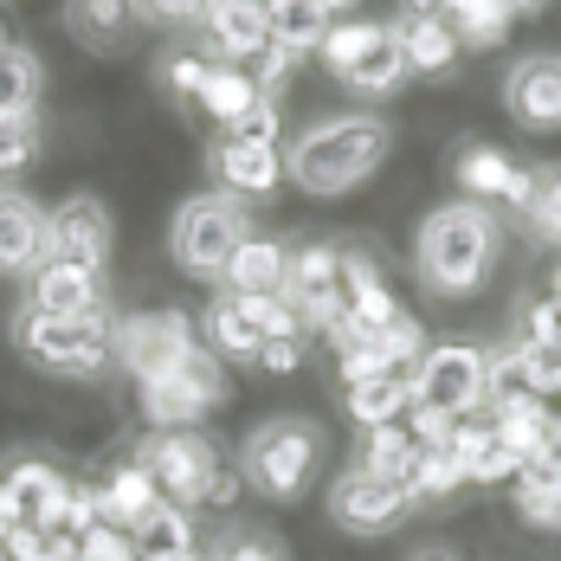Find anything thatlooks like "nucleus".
Instances as JSON below:
<instances>
[{
	"label": "nucleus",
	"instance_id": "obj_1",
	"mask_svg": "<svg viewBox=\"0 0 561 561\" xmlns=\"http://www.w3.org/2000/svg\"><path fill=\"white\" fill-rule=\"evenodd\" d=\"M388 149H393L388 116H368V111L323 116L284 149V181L317 194V201H336V194H355L362 181H375Z\"/></svg>",
	"mask_w": 561,
	"mask_h": 561
},
{
	"label": "nucleus",
	"instance_id": "obj_2",
	"mask_svg": "<svg viewBox=\"0 0 561 561\" xmlns=\"http://www.w3.org/2000/svg\"><path fill=\"white\" fill-rule=\"evenodd\" d=\"M413 272L433 297H478L497 272V220L478 201H446L413 232Z\"/></svg>",
	"mask_w": 561,
	"mask_h": 561
},
{
	"label": "nucleus",
	"instance_id": "obj_3",
	"mask_svg": "<svg viewBox=\"0 0 561 561\" xmlns=\"http://www.w3.org/2000/svg\"><path fill=\"white\" fill-rule=\"evenodd\" d=\"M111 330H116V317H46L33 304H20L13 323H7L13 348L39 375H58V381H104L116 368Z\"/></svg>",
	"mask_w": 561,
	"mask_h": 561
},
{
	"label": "nucleus",
	"instance_id": "obj_4",
	"mask_svg": "<svg viewBox=\"0 0 561 561\" xmlns=\"http://www.w3.org/2000/svg\"><path fill=\"white\" fill-rule=\"evenodd\" d=\"M136 465L156 478V491L181 510H226L245 484H239V471L220 458V446L201 433V426H187V433H149L142 446H136Z\"/></svg>",
	"mask_w": 561,
	"mask_h": 561
},
{
	"label": "nucleus",
	"instance_id": "obj_5",
	"mask_svg": "<svg viewBox=\"0 0 561 561\" xmlns=\"http://www.w3.org/2000/svg\"><path fill=\"white\" fill-rule=\"evenodd\" d=\"M323 465V426L317 420H297V413H278V420H259L239 446V484L259 491L265 504H297L310 491Z\"/></svg>",
	"mask_w": 561,
	"mask_h": 561
},
{
	"label": "nucleus",
	"instance_id": "obj_6",
	"mask_svg": "<svg viewBox=\"0 0 561 561\" xmlns=\"http://www.w3.org/2000/svg\"><path fill=\"white\" fill-rule=\"evenodd\" d=\"M252 239V207L226 187H207V194H187L169 220V259L187 272L194 284H220L232 252Z\"/></svg>",
	"mask_w": 561,
	"mask_h": 561
},
{
	"label": "nucleus",
	"instance_id": "obj_7",
	"mask_svg": "<svg viewBox=\"0 0 561 561\" xmlns=\"http://www.w3.org/2000/svg\"><path fill=\"white\" fill-rule=\"evenodd\" d=\"M317 58L330 65L336 84L362 91V98H393V91L407 84L400 39H393V26H381V20H330Z\"/></svg>",
	"mask_w": 561,
	"mask_h": 561
},
{
	"label": "nucleus",
	"instance_id": "obj_8",
	"mask_svg": "<svg viewBox=\"0 0 561 561\" xmlns=\"http://www.w3.org/2000/svg\"><path fill=\"white\" fill-rule=\"evenodd\" d=\"M142 413H149V433H187L201 426L214 407H226V362L207 355V342H194L174 368H162L156 381H142Z\"/></svg>",
	"mask_w": 561,
	"mask_h": 561
},
{
	"label": "nucleus",
	"instance_id": "obj_9",
	"mask_svg": "<svg viewBox=\"0 0 561 561\" xmlns=\"http://www.w3.org/2000/svg\"><path fill=\"white\" fill-rule=\"evenodd\" d=\"M407 381H413V407L471 420L484 407V348L478 342H426V355L407 368Z\"/></svg>",
	"mask_w": 561,
	"mask_h": 561
},
{
	"label": "nucleus",
	"instance_id": "obj_10",
	"mask_svg": "<svg viewBox=\"0 0 561 561\" xmlns=\"http://www.w3.org/2000/svg\"><path fill=\"white\" fill-rule=\"evenodd\" d=\"M194 323L181 317V310H136V317H116L111 330V348H116V368L142 388V381H156L162 368H174L187 348H194Z\"/></svg>",
	"mask_w": 561,
	"mask_h": 561
},
{
	"label": "nucleus",
	"instance_id": "obj_11",
	"mask_svg": "<svg viewBox=\"0 0 561 561\" xmlns=\"http://www.w3.org/2000/svg\"><path fill=\"white\" fill-rule=\"evenodd\" d=\"M116 245V220L98 194H71L46 207V259L58 265H78V272H104Z\"/></svg>",
	"mask_w": 561,
	"mask_h": 561
},
{
	"label": "nucleus",
	"instance_id": "obj_12",
	"mask_svg": "<svg viewBox=\"0 0 561 561\" xmlns=\"http://www.w3.org/2000/svg\"><path fill=\"white\" fill-rule=\"evenodd\" d=\"M407 516H413V497L400 484H388V478H368V471L348 465L330 484V523L348 529V536H393Z\"/></svg>",
	"mask_w": 561,
	"mask_h": 561
},
{
	"label": "nucleus",
	"instance_id": "obj_13",
	"mask_svg": "<svg viewBox=\"0 0 561 561\" xmlns=\"http://www.w3.org/2000/svg\"><path fill=\"white\" fill-rule=\"evenodd\" d=\"M284 297L297 304L304 330H330L342 317V245H323V239L297 245L284 265Z\"/></svg>",
	"mask_w": 561,
	"mask_h": 561
},
{
	"label": "nucleus",
	"instance_id": "obj_14",
	"mask_svg": "<svg viewBox=\"0 0 561 561\" xmlns=\"http://www.w3.org/2000/svg\"><path fill=\"white\" fill-rule=\"evenodd\" d=\"M504 111L516 116L523 129H536V136L561 129V53H529V58L510 65Z\"/></svg>",
	"mask_w": 561,
	"mask_h": 561
},
{
	"label": "nucleus",
	"instance_id": "obj_15",
	"mask_svg": "<svg viewBox=\"0 0 561 561\" xmlns=\"http://www.w3.org/2000/svg\"><path fill=\"white\" fill-rule=\"evenodd\" d=\"M26 304L46 317H111V284H104V272H78V265L46 259L26 278Z\"/></svg>",
	"mask_w": 561,
	"mask_h": 561
},
{
	"label": "nucleus",
	"instance_id": "obj_16",
	"mask_svg": "<svg viewBox=\"0 0 561 561\" xmlns=\"http://www.w3.org/2000/svg\"><path fill=\"white\" fill-rule=\"evenodd\" d=\"M556 393V362L523 348V342H504V348H484V407H516V400H549Z\"/></svg>",
	"mask_w": 561,
	"mask_h": 561
},
{
	"label": "nucleus",
	"instance_id": "obj_17",
	"mask_svg": "<svg viewBox=\"0 0 561 561\" xmlns=\"http://www.w3.org/2000/svg\"><path fill=\"white\" fill-rule=\"evenodd\" d=\"M393 39H400V58H407V78H446L451 65L465 58L458 33L426 7V0H407L400 20H393Z\"/></svg>",
	"mask_w": 561,
	"mask_h": 561
},
{
	"label": "nucleus",
	"instance_id": "obj_18",
	"mask_svg": "<svg viewBox=\"0 0 561 561\" xmlns=\"http://www.w3.org/2000/svg\"><path fill=\"white\" fill-rule=\"evenodd\" d=\"M46 265V207L20 187H0V278H33Z\"/></svg>",
	"mask_w": 561,
	"mask_h": 561
},
{
	"label": "nucleus",
	"instance_id": "obj_19",
	"mask_svg": "<svg viewBox=\"0 0 561 561\" xmlns=\"http://www.w3.org/2000/svg\"><path fill=\"white\" fill-rule=\"evenodd\" d=\"M207 162H214V181H220L226 194H239L245 207H252L259 194H278L284 187V149L278 142H232V136H220V149H214Z\"/></svg>",
	"mask_w": 561,
	"mask_h": 561
},
{
	"label": "nucleus",
	"instance_id": "obj_20",
	"mask_svg": "<svg viewBox=\"0 0 561 561\" xmlns=\"http://www.w3.org/2000/svg\"><path fill=\"white\" fill-rule=\"evenodd\" d=\"M201 26H207V46L220 53V65H252V58L272 46L265 0H207Z\"/></svg>",
	"mask_w": 561,
	"mask_h": 561
},
{
	"label": "nucleus",
	"instance_id": "obj_21",
	"mask_svg": "<svg viewBox=\"0 0 561 561\" xmlns=\"http://www.w3.org/2000/svg\"><path fill=\"white\" fill-rule=\"evenodd\" d=\"M451 174H458V187H465L471 201H504V207H529V201H536V181H542V174L516 169L504 149H484V142H471Z\"/></svg>",
	"mask_w": 561,
	"mask_h": 561
},
{
	"label": "nucleus",
	"instance_id": "obj_22",
	"mask_svg": "<svg viewBox=\"0 0 561 561\" xmlns=\"http://www.w3.org/2000/svg\"><path fill=\"white\" fill-rule=\"evenodd\" d=\"M491 433H497V446H510L523 465H549L561 451V413L549 400H516V407H497V413H491Z\"/></svg>",
	"mask_w": 561,
	"mask_h": 561
},
{
	"label": "nucleus",
	"instance_id": "obj_23",
	"mask_svg": "<svg viewBox=\"0 0 561 561\" xmlns=\"http://www.w3.org/2000/svg\"><path fill=\"white\" fill-rule=\"evenodd\" d=\"M0 484H7V497H13V510H20V523H33V529H58V523H65L71 484L58 478L46 458H20Z\"/></svg>",
	"mask_w": 561,
	"mask_h": 561
},
{
	"label": "nucleus",
	"instance_id": "obj_24",
	"mask_svg": "<svg viewBox=\"0 0 561 561\" xmlns=\"http://www.w3.org/2000/svg\"><path fill=\"white\" fill-rule=\"evenodd\" d=\"M39 98H46V58L33 46H0V129L39 123Z\"/></svg>",
	"mask_w": 561,
	"mask_h": 561
},
{
	"label": "nucleus",
	"instance_id": "obj_25",
	"mask_svg": "<svg viewBox=\"0 0 561 561\" xmlns=\"http://www.w3.org/2000/svg\"><path fill=\"white\" fill-rule=\"evenodd\" d=\"M65 33L84 46V53L111 58L129 33H136V0H65Z\"/></svg>",
	"mask_w": 561,
	"mask_h": 561
},
{
	"label": "nucleus",
	"instance_id": "obj_26",
	"mask_svg": "<svg viewBox=\"0 0 561 561\" xmlns=\"http://www.w3.org/2000/svg\"><path fill=\"white\" fill-rule=\"evenodd\" d=\"M284 265H290V245L265 239V232H252V239L232 252L220 290H226V297H278V290H284Z\"/></svg>",
	"mask_w": 561,
	"mask_h": 561
},
{
	"label": "nucleus",
	"instance_id": "obj_27",
	"mask_svg": "<svg viewBox=\"0 0 561 561\" xmlns=\"http://www.w3.org/2000/svg\"><path fill=\"white\" fill-rule=\"evenodd\" d=\"M194 336L207 342V355H220V362H259V348H265L259 323L245 317V304H239V297H226V290L207 304V310H201Z\"/></svg>",
	"mask_w": 561,
	"mask_h": 561
},
{
	"label": "nucleus",
	"instance_id": "obj_28",
	"mask_svg": "<svg viewBox=\"0 0 561 561\" xmlns=\"http://www.w3.org/2000/svg\"><path fill=\"white\" fill-rule=\"evenodd\" d=\"M342 407H348V420H355L362 433H368V426H393V420H407V407H413V381H407V368L348 381V388H342Z\"/></svg>",
	"mask_w": 561,
	"mask_h": 561
},
{
	"label": "nucleus",
	"instance_id": "obj_29",
	"mask_svg": "<svg viewBox=\"0 0 561 561\" xmlns=\"http://www.w3.org/2000/svg\"><path fill=\"white\" fill-rule=\"evenodd\" d=\"M265 26H272V46L304 65V58H317V46H323L330 13L317 0H265Z\"/></svg>",
	"mask_w": 561,
	"mask_h": 561
},
{
	"label": "nucleus",
	"instance_id": "obj_30",
	"mask_svg": "<svg viewBox=\"0 0 561 561\" xmlns=\"http://www.w3.org/2000/svg\"><path fill=\"white\" fill-rule=\"evenodd\" d=\"M129 542H136V561H162V556H194V510L181 504H162L142 510L129 523Z\"/></svg>",
	"mask_w": 561,
	"mask_h": 561
},
{
	"label": "nucleus",
	"instance_id": "obj_31",
	"mask_svg": "<svg viewBox=\"0 0 561 561\" xmlns=\"http://www.w3.org/2000/svg\"><path fill=\"white\" fill-rule=\"evenodd\" d=\"M426 7L458 33L465 53H491V46H504V33H510L504 0H426Z\"/></svg>",
	"mask_w": 561,
	"mask_h": 561
},
{
	"label": "nucleus",
	"instance_id": "obj_32",
	"mask_svg": "<svg viewBox=\"0 0 561 561\" xmlns=\"http://www.w3.org/2000/svg\"><path fill=\"white\" fill-rule=\"evenodd\" d=\"M413 458H420L413 433L393 420V426H368V433H362L355 471H368V478H388V484H400V491H407V478H413ZM407 497H413V491H407Z\"/></svg>",
	"mask_w": 561,
	"mask_h": 561
},
{
	"label": "nucleus",
	"instance_id": "obj_33",
	"mask_svg": "<svg viewBox=\"0 0 561 561\" xmlns=\"http://www.w3.org/2000/svg\"><path fill=\"white\" fill-rule=\"evenodd\" d=\"M162 504V491H156V478L129 458V465H116L111 478H104V491H98V523H116V529H129L142 510Z\"/></svg>",
	"mask_w": 561,
	"mask_h": 561
},
{
	"label": "nucleus",
	"instance_id": "obj_34",
	"mask_svg": "<svg viewBox=\"0 0 561 561\" xmlns=\"http://www.w3.org/2000/svg\"><path fill=\"white\" fill-rule=\"evenodd\" d=\"M259 98H265V91H259V84L245 78V65H220V58L207 65V84L194 91V104H201V111L214 116L220 129H232L239 116H245L252 104H259Z\"/></svg>",
	"mask_w": 561,
	"mask_h": 561
},
{
	"label": "nucleus",
	"instance_id": "obj_35",
	"mask_svg": "<svg viewBox=\"0 0 561 561\" xmlns=\"http://www.w3.org/2000/svg\"><path fill=\"white\" fill-rule=\"evenodd\" d=\"M510 484H516V516H523L529 529H561V484L542 465H523Z\"/></svg>",
	"mask_w": 561,
	"mask_h": 561
},
{
	"label": "nucleus",
	"instance_id": "obj_36",
	"mask_svg": "<svg viewBox=\"0 0 561 561\" xmlns=\"http://www.w3.org/2000/svg\"><path fill=\"white\" fill-rule=\"evenodd\" d=\"M465 484V458L451 446H420V458H413V478H407V491H413V504L420 497H451Z\"/></svg>",
	"mask_w": 561,
	"mask_h": 561
},
{
	"label": "nucleus",
	"instance_id": "obj_37",
	"mask_svg": "<svg viewBox=\"0 0 561 561\" xmlns=\"http://www.w3.org/2000/svg\"><path fill=\"white\" fill-rule=\"evenodd\" d=\"M0 542H7V561H78V536H65V529H33V523H13Z\"/></svg>",
	"mask_w": 561,
	"mask_h": 561
},
{
	"label": "nucleus",
	"instance_id": "obj_38",
	"mask_svg": "<svg viewBox=\"0 0 561 561\" xmlns=\"http://www.w3.org/2000/svg\"><path fill=\"white\" fill-rule=\"evenodd\" d=\"M523 348H536V355H549L561 362V304L556 297H542V304H529V317H523Z\"/></svg>",
	"mask_w": 561,
	"mask_h": 561
},
{
	"label": "nucleus",
	"instance_id": "obj_39",
	"mask_svg": "<svg viewBox=\"0 0 561 561\" xmlns=\"http://www.w3.org/2000/svg\"><path fill=\"white\" fill-rule=\"evenodd\" d=\"M516 471H523V458H516L510 446H497V433L465 458V484H510Z\"/></svg>",
	"mask_w": 561,
	"mask_h": 561
},
{
	"label": "nucleus",
	"instance_id": "obj_40",
	"mask_svg": "<svg viewBox=\"0 0 561 561\" xmlns=\"http://www.w3.org/2000/svg\"><path fill=\"white\" fill-rule=\"evenodd\" d=\"M78 561H136V542H129V529H116V523H91V529L78 536Z\"/></svg>",
	"mask_w": 561,
	"mask_h": 561
},
{
	"label": "nucleus",
	"instance_id": "obj_41",
	"mask_svg": "<svg viewBox=\"0 0 561 561\" xmlns=\"http://www.w3.org/2000/svg\"><path fill=\"white\" fill-rule=\"evenodd\" d=\"M39 162V123H20V129H0V187L20 169Z\"/></svg>",
	"mask_w": 561,
	"mask_h": 561
},
{
	"label": "nucleus",
	"instance_id": "obj_42",
	"mask_svg": "<svg viewBox=\"0 0 561 561\" xmlns=\"http://www.w3.org/2000/svg\"><path fill=\"white\" fill-rule=\"evenodd\" d=\"M278 129H284L278 98H259V104H252V111L239 116V123H232L226 136H232V142H278Z\"/></svg>",
	"mask_w": 561,
	"mask_h": 561
},
{
	"label": "nucleus",
	"instance_id": "obj_43",
	"mask_svg": "<svg viewBox=\"0 0 561 561\" xmlns=\"http://www.w3.org/2000/svg\"><path fill=\"white\" fill-rule=\"evenodd\" d=\"M523 214L536 220V232H542V239H556V245H561V174L536 181V201H529Z\"/></svg>",
	"mask_w": 561,
	"mask_h": 561
},
{
	"label": "nucleus",
	"instance_id": "obj_44",
	"mask_svg": "<svg viewBox=\"0 0 561 561\" xmlns=\"http://www.w3.org/2000/svg\"><path fill=\"white\" fill-rule=\"evenodd\" d=\"M207 0H136V20L149 26H201Z\"/></svg>",
	"mask_w": 561,
	"mask_h": 561
},
{
	"label": "nucleus",
	"instance_id": "obj_45",
	"mask_svg": "<svg viewBox=\"0 0 561 561\" xmlns=\"http://www.w3.org/2000/svg\"><path fill=\"white\" fill-rule=\"evenodd\" d=\"M214 561H284V549L272 542V536H252V529H239V536H226L220 549H214Z\"/></svg>",
	"mask_w": 561,
	"mask_h": 561
},
{
	"label": "nucleus",
	"instance_id": "obj_46",
	"mask_svg": "<svg viewBox=\"0 0 561 561\" xmlns=\"http://www.w3.org/2000/svg\"><path fill=\"white\" fill-rule=\"evenodd\" d=\"M207 65H214V58H194V53H181V58H169V65H162V84H169L174 98H194V91L207 84Z\"/></svg>",
	"mask_w": 561,
	"mask_h": 561
},
{
	"label": "nucleus",
	"instance_id": "obj_47",
	"mask_svg": "<svg viewBox=\"0 0 561 561\" xmlns=\"http://www.w3.org/2000/svg\"><path fill=\"white\" fill-rule=\"evenodd\" d=\"M252 368H265V375H297V368H304V342H297V336H290V342H265Z\"/></svg>",
	"mask_w": 561,
	"mask_h": 561
},
{
	"label": "nucleus",
	"instance_id": "obj_48",
	"mask_svg": "<svg viewBox=\"0 0 561 561\" xmlns=\"http://www.w3.org/2000/svg\"><path fill=\"white\" fill-rule=\"evenodd\" d=\"M13 523H20V510H13V497H7V484H0V536H7Z\"/></svg>",
	"mask_w": 561,
	"mask_h": 561
},
{
	"label": "nucleus",
	"instance_id": "obj_49",
	"mask_svg": "<svg viewBox=\"0 0 561 561\" xmlns=\"http://www.w3.org/2000/svg\"><path fill=\"white\" fill-rule=\"evenodd\" d=\"M542 7H549V0H504V13H510V20H516V13H542Z\"/></svg>",
	"mask_w": 561,
	"mask_h": 561
},
{
	"label": "nucleus",
	"instance_id": "obj_50",
	"mask_svg": "<svg viewBox=\"0 0 561 561\" xmlns=\"http://www.w3.org/2000/svg\"><path fill=\"white\" fill-rule=\"evenodd\" d=\"M413 561H465V556H458V549H439V542H433V549H420Z\"/></svg>",
	"mask_w": 561,
	"mask_h": 561
},
{
	"label": "nucleus",
	"instance_id": "obj_51",
	"mask_svg": "<svg viewBox=\"0 0 561 561\" xmlns=\"http://www.w3.org/2000/svg\"><path fill=\"white\" fill-rule=\"evenodd\" d=\"M317 7H323V13L336 20V13H348V7H355V0H317Z\"/></svg>",
	"mask_w": 561,
	"mask_h": 561
},
{
	"label": "nucleus",
	"instance_id": "obj_52",
	"mask_svg": "<svg viewBox=\"0 0 561 561\" xmlns=\"http://www.w3.org/2000/svg\"><path fill=\"white\" fill-rule=\"evenodd\" d=\"M162 561H201V556H162Z\"/></svg>",
	"mask_w": 561,
	"mask_h": 561
},
{
	"label": "nucleus",
	"instance_id": "obj_53",
	"mask_svg": "<svg viewBox=\"0 0 561 561\" xmlns=\"http://www.w3.org/2000/svg\"><path fill=\"white\" fill-rule=\"evenodd\" d=\"M556 393H561V362H556Z\"/></svg>",
	"mask_w": 561,
	"mask_h": 561
},
{
	"label": "nucleus",
	"instance_id": "obj_54",
	"mask_svg": "<svg viewBox=\"0 0 561 561\" xmlns=\"http://www.w3.org/2000/svg\"><path fill=\"white\" fill-rule=\"evenodd\" d=\"M556 304H561V272H556Z\"/></svg>",
	"mask_w": 561,
	"mask_h": 561
},
{
	"label": "nucleus",
	"instance_id": "obj_55",
	"mask_svg": "<svg viewBox=\"0 0 561 561\" xmlns=\"http://www.w3.org/2000/svg\"><path fill=\"white\" fill-rule=\"evenodd\" d=\"M0 561H7V542H0Z\"/></svg>",
	"mask_w": 561,
	"mask_h": 561
},
{
	"label": "nucleus",
	"instance_id": "obj_56",
	"mask_svg": "<svg viewBox=\"0 0 561 561\" xmlns=\"http://www.w3.org/2000/svg\"><path fill=\"white\" fill-rule=\"evenodd\" d=\"M0 46H7V33H0Z\"/></svg>",
	"mask_w": 561,
	"mask_h": 561
}]
</instances>
